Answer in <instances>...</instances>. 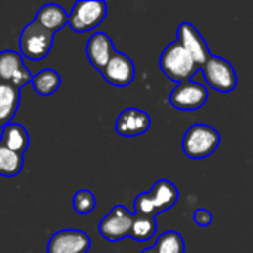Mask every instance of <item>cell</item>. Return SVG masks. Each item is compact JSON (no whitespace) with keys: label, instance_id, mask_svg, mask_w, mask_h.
Instances as JSON below:
<instances>
[{"label":"cell","instance_id":"6da1fadb","mask_svg":"<svg viewBox=\"0 0 253 253\" xmlns=\"http://www.w3.org/2000/svg\"><path fill=\"white\" fill-rule=\"evenodd\" d=\"M160 68L166 77L178 83L188 82L200 70L191 53L176 40L166 46L160 56Z\"/></svg>","mask_w":253,"mask_h":253},{"label":"cell","instance_id":"7a4b0ae2","mask_svg":"<svg viewBox=\"0 0 253 253\" xmlns=\"http://www.w3.org/2000/svg\"><path fill=\"white\" fill-rule=\"evenodd\" d=\"M53 46V34L42 27L36 19L28 22L18 39V47L24 58L30 61L44 59Z\"/></svg>","mask_w":253,"mask_h":253},{"label":"cell","instance_id":"3957f363","mask_svg":"<svg viewBox=\"0 0 253 253\" xmlns=\"http://www.w3.org/2000/svg\"><path fill=\"white\" fill-rule=\"evenodd\" d=\"M219 144V132L205 123L190 126L182 138V150L190 159H206L213 154Z\"/></svg>","mask_w":253,"mask_h":253},{"label":"cell","instance_id":"277c9868","mask_svg":"<svg viewBox=\"0 0 253 253\" xmlns=\"http://www.w3.org/2000/svg\"><path fill=\"white\" fill-rule=\"evenodd\" d=\"M107 16V3L102 0H79L74 3L68 25L76 33H86L96 28Z\"/></svg>","mask_w":253,"mask_h":253},{"label":"cell","instance_id":"5b68a950","mask_svg":"<svg viewBox=\"0 0 253 253\" xmlns=\"http://www.w3.org/2000/svg\"><path fill=\"white\" fill-rule=\"evenodd\" d=\"M208 84L222 93H230L237 86V74L234 67L224 58L211 55V58L200 68Z\"/></svg>","mask_w":253,"mask_h":253},{"label":"cell","instance_id":"8992f818","mask_svg":"<svg viewBox=\"0 0 253 253\" xmlns=\"http://www.w3.org/2000/svg\"><path fill=\"white\" fill-rule=\"evenodd\" d=\"M135 213L122 205L114 206L99 222L98 231L108 242H120L130 236Z\"/></svg>","mask_w":253,"mask_h":253},{"label":"cell","instance_id":"52a82bcc","mask_svg":"<svg viewBox=\"0 0 253 253\" xmlns=\"http://www.w3.org/2000/svg\"><path fill=\"white\" fill-rule=\"evenodd\" d=\"M33 74L27 68L22 55L13 50H3L0 52V82L12 84L19 90L31 84Z\"/></svg>","mask_w":253,"mask_h":253},{"label":"cell","instance_id":"ba28073f","mask_svg":"<svg viewBox=\"0 0 253 253\" xmlns=\"http://www.w3.org/2000/svg\"><path fill=\"white\" fill-rule=\"evenodd\" d=\"M209 98L208 89L193 80L182 82L179 83L170 93L169 102L172 107L176 110H184V111H194L202 108Z\"/></svg>","mask_w":253,"mask_h":253},{"label":"cell","instance_id":"9c48e42d","mask_svg":"<svg viewBox=\"0 0 253 253\" xmlns=\"http://www.w3.org/2000/svg\"><path fill=\"white\" fill-rule=\"evenodd\" d=\"M92 246L90 237L82 230H59L52 234L47 253H87Z\"/></svg>","mask_w":253,"mask_h":253},{"label":"cell","instance_id":"30bf717a","mask_svg":"<svg viewBox=\"0 0 253 253\" xmlns=\"http://www.w3.org/2000/svg\"><path fill=\"white\" fill-rule=\"evenodd\" d=\"M101 74L110 84L116 87H126L135 79V64L126 53L116 50Z\"/></svg>","mask_w":253,"mask_h":253},{"label":"cell","instance_id":"8fae6325","mask_svg":"<svg viewBox=\"0 0 253 253\" xmlns=\"http://www.w3.org/2000/svg\"><path fill=\"white\" fill-rule=\"evenodd\" d=\"M178 42L191 53V56L194 58V61L200 65V68L205 65V62L211 58V52L208 47L206 40L203 39V36L199 33V30L190 24V22H182L178 27Z\"/></svg>","mask_w":253,"mask_h":253},{"label":"cell","instance_id":"7c38bea8","mask_svg":"<svg viewBox=\"0 0 253 253\" xmlns=\"http://www.w3.org/2000/svg\"><path fill=\"white\" fill-rule=\"evenodd\" d=\"M151 126V117L148 113L138 108L123 110L116 120V132L125 138H133L144 135Z\"/></svg>","mask_w":253,"mask_h":253},{"label":"cell","instance_id":"4fadbf2b","mask_svg":"<svg viewBox=\"0 0 253 253\" xmlns=\"http://www.w3.org/2000/svg\"><path fill=\"white\" fill-rule=\"evenodd\" d=\"M114 52V43L111 37L104 31L93 33L86 43V56L98 71H102L105 68Z\"/></svg>","mask_w":253,"mask_h":253},{"label":"cell","instance_id":"5bb4252c","mask_svg":"<svg viewBox=\"0 0 253 253\" xmlns=\"http://www.w3.org/2000/svg\"><path fill=\"white\" fill-rule=\"evenodd\" d=\"M151 203H153V208L156 211V215L173 208L178 202V197H179V193H178V188L175 187V184H172L170 181L168 179H159L150 193H147Z\"/></svg>","mask_w":253,"mask_h":253},{"label":"cell","instance_id":"9a60e30c","mask_svg":"<svg viewBox=\"0 0 253 253\" xmlns=\"http://www.w3.org/2000/svg\"><path fill=\"white\" fill-rule=\"evenodd\" d=\"M34 19L42 27H44L47 31H50L52 34L62 30L65 25H68V13L65 12V9L62 6L55 4V3L43 4L37 10Z\"/></svg>","mask_w":253,"mask_h":253},{"label":"cell","instance_id":"2e32d148","mask_svg":"<svg viewBox=\"0 0 253 253\" xmlns=\"http://www.w3.org/2000/svg\"><path fill=\"white\" fill-rule=\"evenodd\" d=\"M19 101V89L12 84L0 82V130H3L4 126L12 123L10 120L15 117L18 111Z\"/></svg>","mask_w":253,"mask_h":253},{"label":"cell","instance_id":"e0dca14e","mask_svg":"<svg viewBox=\"0 0 253 253\" xmlns=\"http://www.w3.org/2000/svg\"><path fill=\"white\" fill-rule=\"evenodd\" d=\"M0 144H3L4 147H7L9 150H12L15 153L24 154L30 145V135L22 125L9 123L1 130Z\"/></svg>","mask_w":253,"mask_h":253},{"label":"cell","instance_id":"ac0fdd59","mask_svg":"<svg viewBox=\"0 0 253 253\" xmlns=\"http://www.w3.org/2000/svg\"><path fill=\"white\" fill-rule=\"evenodd\" d=\"M61 76L53 68H43L33 76L31 86L40 96H50L61 87Z\"/></svg>","mask_w":253,"mask_h":253},{"label":"cell","instance_id":"d6986e66","mask_svg":"<svg viewBox=\"0 0 253 253\" xmlns=\"http://www.w3.org/2000/svg\"><path fill=\"white\" fill-rule=\"evenodd\" d=\"M24 168V154L15 153L0 144V176L12 178L19 175Z\"/></svg>","mask_w":253,"mask_h":253},{"label":"cell","instance_id":"ffe728a7","mask_svg":"<svg viewBox=\"0 0 253 253\" xmlns=\"http://www.w3.org/2000/svg\"><path fill=\"white\" fill-rule=\"evenodd\" d=\"M156 230L157 225L154 215H135L129 237L136 242H147L151 237H154Z\"/></svg>","mask_w":253,"mask_h":253},{"label":"cell","instance_id":"44dd1931","mask_svg":"<svg viewBox=\"0 0 253 253\" xmlns=\"http://www.w3.org/2000/svg\"><path fill=\"white\" fill-rule=\"evenodd\" d=\"M154 248L157 253H185V242L178 231H166L157 239Z\"/></svg>","mask_w":253,"mask_h":253},{"label":"cell","instance_id":"7402d4cb","mask_svg":"<svg viewBox=\"0 0 253 253\" xmlns=\"http://www.w3.org/2000/svg\"><path fill=\"white\" fill-rule=\"evenodd\" d=\"M73 208L79 215H89L96 208V197L89 190H79L73 197Z\"/></svg>","mask_w":253,"mask_h":253},{"label":"cell","instance_id":"603a6c76","mask_svg":"<svg viewBox=\"0 0 253 253\" xmlns=\"http://www.w3.org/2000/svg\"><path fill=\"white\" fill-rule=\"evenodd\" d=\"M133 208H135V215H154V216H157L156 211L153 208V203H151L147 193H142L135 199Z\"/></svg>","mask_w":253,"mask_h":253},{"label":"cell","instance_id":"cb8c5ba5","mask_svg":"<svg viewBox=\"0 0 253 253\" xmlns=\"http://www.w3.org/2000/svg\"><path fill=\"white\" fill-rule=\"evenodd\" d=\"M193 219L199 227H209L213 221V216L208 209H197L193 215Z\"/></svg>","mask_w":253,"mask_h":253},{"label":"cell","instance_id":"d4e9b609","mask_svg":"<svg viewBox=\"0 0 253 253\" xmlns=\"http://www.w3.org/2000/svg\"><path fill=\"white\" fill-rule=\"evenodd\" d=\"M141 253H157V251H156V248L154 246H151V248H147V249H144Z\"/></svg>","mask_w":253,"mask_h":253}]
</instances>
